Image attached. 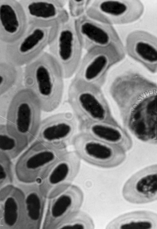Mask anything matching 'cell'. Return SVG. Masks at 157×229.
<instances>
[{"label": "cell", "instance_id": "1", "mask_svg": "<svg viewBox=\"0 0 157 229\" xmlns=\"http://www.w3.org/2000/svg\"><path fill=\"white\" fill-rule=\"evenodd\" d=\"M25 66V87L37 98L43 111L56 109L62 100L65 78L57 62L48 52L45 51Z\"/></svg>", "mask_w": 157, "mask_h": 229}, {"label": "cell", "instance_id": "2", "mask_svg": "<svg viewBox=\"0 0 157 229\" xmlns=\"http://www.w3.org/2000/svg\"><path fill=\"white\" fill-rule=\"evenodd\" d=\"M56 22L29 23L23 34L13 42L2 44L0 59L19 66H25L44 52L60 26Z\"/></svg>", "mask_w": 157, "mask_h": 229}, {"label": "cell", "instance_id": "3", "mask_svg": "<svg viewBox=\"0 0 157 229\" xmlns=\"http://www.w3.org/2000/svg\"><path fill=\"white\" fill-rule=\"evenodd\" d=\"M42 111L38 99L24 87L11 100L5 124L10 131L29 144L35 139L42 120Z\"/></svg>", "mask_w": 157, "mask_h": 229}, {"label": "cell", "instance_id": "4", "mask_svg": "<svg viewBox=\"0 0 157 229\" xmlns=\"http://www.w3.org/2000/svg\"><path fill=\"white\" fill-rule=\"evenodd\" d=\"M101 88L75 78L68 92V101L79 123L107 122L117 123L113 116Z\"/></svg>", "mask_w": 157, "mask_h": 229}, {"label": "cell", "instance_id": "5", "mask_svg": "<svg viewBox=\"0 0 157 229\" xmlns=\"http://www.w3.org/2000/svg\"><path fill=\"white\" fill-rule=\"evenodd\" d=\"M48 48V52L61 67L65 78H69L75 73L82 57L83 48L74 19L71 18L60 25Z\"/></svg>", "mask_w": 157, "mask_h": 229}, {"label": "cell", "instance_id": "6", "mask_svg": "<svg viewBox=\"0 0 157 229\" xmlns=\"http://www.w3.org/2000/svg\"><path fill=\"white\" fill-rule=\"evenodd\" d=\"M71 143L81 160L98 167H115L126 158V152L121 148L83 133H77Z\"/></svg>", "mask_w": 157, "mask_h": 229}, {"label": "cell", "instance_id": "7", "mask_svg": "<svg viewBox=\"0 0 157 229\" xmlns=\"http://www.w3.org/2000/svg\"><path fill=\"white\" fill-rule=\"evenodd\" d=\"M74 23L83 48L86 51L109 49L126 55L124 45L113 26L86 15L74 20Z\"/></svg>", "mask_w": 157, "mask_h": 229}, {"label": "cell", "instance_id": "8", "mask_svg": "<svg viewBox=\"0 0 157 229\" xmlns=\"http://www.w3.org/2000/svg\"><path fill=\"white\" fill-rule=\"evenodd\" d=\"M67 151L38 140L19 157L15 167L16 174L21 180H35L41 177L49 167Z\"/></svg>", "mask_w": 157, "mask_h": 229}, {"label": "cell", "instance_id": "9", "mask_svg": "<svg viewBox=\"0 0 157 229\" xmlns=\"http://www.w3.org/2000/svg\"><path fill=\"white\" fill-rule=\"evenodd\" d=\"M144 11V6L139 0H92L86 15L113 26L134 22L142 16Z\"/></svg>", "mask_w": 157, "mask_h": 229}, {"label": "cell", "instance_id": "10", "mask_svg": "<svg viewBox=\"0 0 157 229\" xmlns=\"http://www.w3.org/2000/svg\"><path fill=\"white\" fill-rule=\"evenodd\" d=\"M125 55L109 49L86 51L82 58L74 78L84 83L101 88L109 69L122 61Z\"/></svg>", "mask_w": 157, "mask_h": 229}, {"label": "cell", "instance_id": "11", "mask_svg": "<svg viewBox=\"0 0 157 229\" xmlns=\"http://www.w3.org/2000/svg\"><path fill=\"white\" fill-rule=\"evenodd\" d=\"M124 123L140 140L157 144V93L146 97L132 108Z\"/></svg>", "mask_w": 157, "mask_h": 229}, {"label": "cell", "instance_id": "12", "mask_svg": "<svg viewBox=\"0 0 157 229\" xmlns=\"http://www.w3.org/2000/svg\"><path fill=\"white\" fill-rule=\"evenodd\" d=\"M76 118L69 112L58 113L46 118L42 120L35 140L66 148L77 133Z\"/></svg>", "mask_w": 157, "mask_h": 229}, {"label": "cell", "instance_id": "13", "mask_svg": "<svg viewBox=\"0 0 157 229\" xmlns=\"http://www.w3.org/2000/svg\"><path fill=\"white\" fill-rule=\"evenodd\" d=\"M81 160L74 151L66 152L41 177L44 180L43 192L49 194L56 189L59 191L70 185L78 173Z\"/></svg>", "mask_w": 157, "mask_h": 229}, {"label": "cell", "instance_id": "14", "mask_svg": "<svg viewBox=\"0 0 157 229\" xmlns=\"http://www.w3.org/2000/svg\"><path fill=\"white\" fill-rule=\"evenodd\" d=\"M122 195L128 202L135 204L157 200V164L145 167L132 175L126 181Z\"/></svg>", "mask_w": 157, "mask_h": 229}, {"label": "cell", "instance_id": "15", "mask_svg": "<svg viewBox=\"0 0 157 229\" xmlns=\"http://www.w3.org/2000/svg\"><path fill=\"white\" fill-rule=\"evenodd\" d=\"M28 20L19 0H0V40L13 42L25 32Z\"/></svg>", "mask_w": 157, "mask_h": 229}, {"label": "cell", "instance_id": "16", "mask_svg": "<svg viewBox=\"0 0 157 229\" xmlns=\"http://www.w3.org/2000/svg\"><path fill=\"white\" fill-rule=\"evenodd\" d=\"M126 54L152 72L157 71V37L147 32L129 33L124 45Z\"/></svg>", "mask_w": 157, "mask_h": 229}, {"label": "cell", "instance_id": "17", "mask_svg": "<svg viewBox=\"0 0 157 229\" xmlns=\"http://www.w3.org/2000/svg\"><path fill=\"white\" fill-rule=\"evenodd\" d=\"M29 23L56 22L62 25L71 19L64 0H19Z\"/></svg>", "mask_w": 157, "mask_h": 229}, {"label": "cell", "instance_id": "18", "mask_svg": "<svg viewBox=\"0 0 157 229\" xmlns=\"http://www.w3.org/2000/svg\"><path fill=\"white\" fill-rule=\"evenodd\" d=\"M83 194L78 186L70 185L58 192L50 203L48 210L49 223L59 226L78 210L83 200Z\"/></svg>", "mask_w": 157, "mask_h": 229}, {"label": "cell", "instance_id": "19", "mask_svg": "<svg viewBox=\"0 0 157 229\" xmlns=\"http://www.w3.org/2000/svg\"><path fill=\"white\" fill-rule=\"evenodd\" d=\"M79 132L103 142L117 146L127 152L132 146V139L127 132L117 123L107 122L80 123Z\"/></svg>", "mask_w": 157, "mask_h": 229}, {"label": "cell", "instance_id": "20", "mask_svg": "<svg viewBox=\"0 0 157 229\" xmlns=\"http://www.w3.org/2000/svg\"><path fill=\"white\" fill-rule=\"evenodd\" d=\"M128 76L123 89L124 101L119 107L122 117L144 99L157 93V86L153 82L137 74Z\"/></svg>", "mask_w": 157, "mask_h": 229}, {"label": "cell", "instance_id": "21", "mask_svg": "<svg viewBox=\"0 0 157 229\" xmlns=\"http://www.w3.org/2000/svg\"><path fill=\"white\" fill-rule=\"evenodd\" d=\"M0 98L11 100L25 87L24 69L4 59H0Z\"/></svg>", "mask_w": 157, "mask_h": 229}, {"label": "cell", "instance_id": "22", "mask_svg": "<svg viewBox=\"0 0 157 229\" xmlns=\"http://www.w3.org/2000/svg\"><path fill=\"white\" fill-rule=\"evenodd\" d=\"M106 228L157 229V214L147 211L125 213L111 220Z\"/></svg>", "mask_w": 157, "mask_h": 229}, {"label": "cell", "instance_id": "23", "mask_svg": "<svg viewBox=\"0 0 157 229\" xmlns=\"http://www.w3.org/2000/svg\"><path fill=\"white\" fill-rule=\"evenodd\" d=\"M5 193L1 205L2 225L8 228L17 227L23 223L22 193L12 189Z\"/></svg>", "mask_w": 157, "mask_h": 229}, {"label": "cell", "instance_id": "24", "mask_svg": "<svg viewBox=\"0 0 157 229\" xmlns=\"http://www.w3.org/2000/svg\"><path fill=\"white\" fill-rule=\"evenodd\" d=\"M42 190L30 187L22 193L23 222L32 226L38 225L42 215L44 200Z\"/></svg>", "mask_w": 157, "mask_h": 229}, {"label": "cell", "instance_id": "25", "mask_svg": "<svg viewBox=\"0 0 157 229\" xmlns=\"http://www.w3.org/2000/svg\"><path fill=\"white\" fill-rule=\"evenodd\" d=\"M28 144L15 135L5 124L0 125V154L10 159L19 155Z\"/></svg>", "mask_w": 157, "mask_h": 229}, {"label": "cell", "instance_id": "26", "mask_svg": "<svg viewBox=\"0 0 157 229\" xmlns=\"http://www.w3.org/2000/svg\"><path fill=\"white\" fill-rule=\"evenodd\" d=\"M59 227L62 229H92L94 224L88 214L78 210L65 219Z\"/></svg>", "mask_w": 157, "mask_h": 229}, {"label": "cell", "instance_id": "27", "mask_svg": "<svg viewBox=\"0 0 157 229\" xmlns=\"http://www.w3.org/2000/svg\"><path fill=\"white\" fill-rule=\"evenodd\" d=\"M90 0H69L67 2L71 18L75 20L86 15L92 2Z\"/></svg>", "mask_w": 157, "mask_h": 229}]
</instances>
